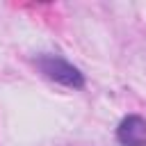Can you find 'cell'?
Instances as JSON below:
<instances>
[{
    "label": "cell",
    "mask_w": 146,
    "mask_h": 146,
    "mask_svg": "<svg viewBox=\"0 0 146 146\" xmlns=\"http://www.w3.org/2000/svg\"><path fill=\"white\" fill-rule=\"evenodd\" d=\"M36 66L41 68V73H43L46 78H50V80H55V82H62V84H66V87H82V84H84L82 73H80L73 64H68L66 59H62V57H57V55H41V57L36 59Z\"/></svg>",
    "instance_id": "cell-1"
},
{
    "label": "cell",
    "mask_w": 146,
    "mask_h": 146,
    "mask_svg": "<svg viewBox=\"0 0 146 146\" xmlns=\"http://www.w3.org/2000/svg\"><path fill=\"white\" fill-rule=\"evenodd\" d=\"M116 137H119L121 146H146V121L137 114L125 116L119 123Z\"/></svg>",
    "instance_id": "cell-2"
}]
</instances>
